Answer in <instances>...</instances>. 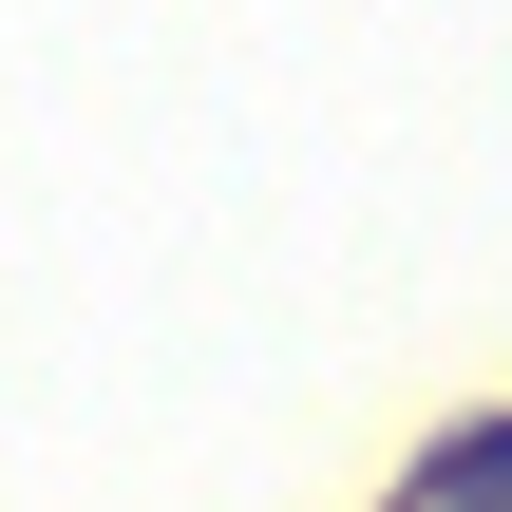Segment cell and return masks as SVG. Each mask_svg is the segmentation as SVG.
Instances as JSON below:
<instances>
[{"label":"cell","mask_w":512,"mask_h":512,"mask_svg":"<svg viewBox=\"0 0 512 512\" xmlns=\"http://www.w3.org/2000/svg\"><path fill=\"white\" fill-rule=\"evenodd\" d=\"M437 512H512V437H475V456L437 475Z\"/></svg>","instance_id":"obj_1"}]
</instances>
